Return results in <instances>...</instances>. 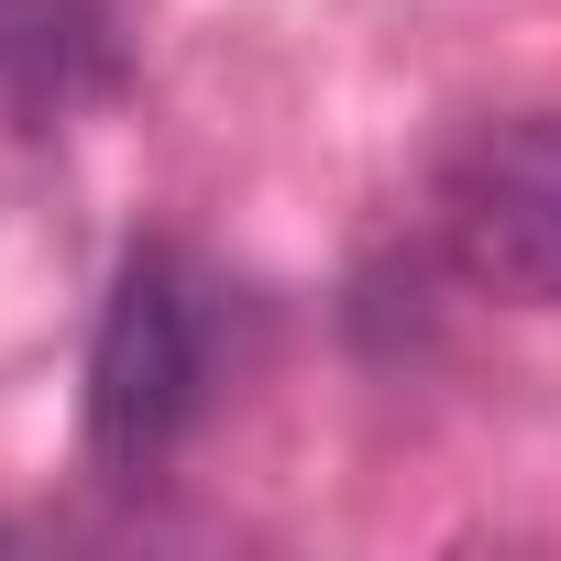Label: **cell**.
<instances>
[{"mask_svg":"<svg viewBox=\"0 0 561 561\" xmlns=\"http://www.w3.org/2000/svg\"><path fill=\"white\" fill-rule=\"evenodd\" d=\"M231 386V275L198 264L187 242H133L111 264V298L89 331V397H78V451L100 484L144 495L165 462L198 440V419Z\"/></svg>","mask_w":561,"mask_h":561,"instance_id":"6da1fadb","label":"cell"},{"mask_svg":"<svg viewBox=\"0 0 561 561\" xmlns=\"http://www.w3.org/2000/svg\"><path fill=\"white\" fill-rule=\"evenodd\" d=\"M430 242L451 287L506 309H561V111L473 122L430 176Z\"/></svg>","mask_w":561,"mask_h":561,"instance_id":"7a4b0ae2","label":"cell"},{"mask_svg":"<svg viewBox=\"0 0 561 561\" xmlns=\"http://www.w3.org/2000/svg\"><path fill=\"white\" fill-rule=\"evenodd\" d=\"M133 89L122 0H0V133L56 144Z\"/></svg>","mask_w":561,"mask_h":561,"instance_id":"3957f363","label":"cell"},{"mask_svg":"<svg viewBox=\"0 0 561 561\" xmlns=\"http://www.w3.org/2000/svg\"><path fill=\"white\" fill-rule=\"evenodd\" d=\"M440 275H451L440 242H430V253L386 242V253L353 264V287H342V331H353L364 364H419V353L440 342Z\"/></svg>","mask_w":561,"mask_h":561,"instance_id":"277c9868","label":"cell"}]
</instances>
